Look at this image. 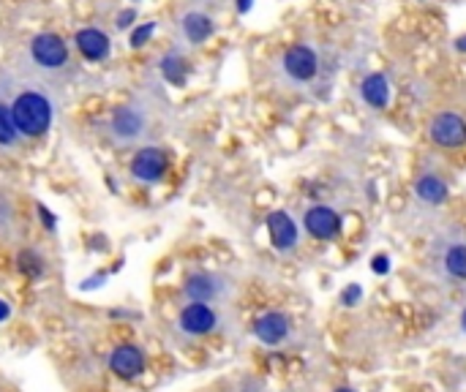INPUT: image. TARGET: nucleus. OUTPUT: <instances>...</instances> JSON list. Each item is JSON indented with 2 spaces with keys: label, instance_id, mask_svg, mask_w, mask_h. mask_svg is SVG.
Listing matches in <instances>:
<instances>
[{
  "label": "nucleus",
  "instance_id": "f257e3e1",
  "mask_svg": "<svg viewBox=\"0 0 466 392\" xmlns=\"http://www.w3.org/2000/svg\"><path fill=\"white\" fill-rule=\"evenodd\" d=\"M14 126L22 139H41L55 120V98L46 85H19L8 98Z\"/></svg>",
  "mask_w": 466,
  "mask_h": 392
},
{
  "label": "nucleus",
  "instance_id": "f03ea898",
  "mask_svg": "<svg viewBox=\"0 0 466 392\" xmlns=\"http://www.w3.org/2000/svg\"><path fill=\"white\" fill-rule=\"evenodd\" d=\"M147 109H153V106L142 104V101H128V104L115 106V112L106 120L109 142L117 147H131V145H139L142 139H147V134H150V112Z\"/></svg>",
  "mask_w": 466,
  "mask_h": 392
},
{
  "label": "nucleus",
  "instance_id": "7ed1b4c3",
  "mask_svg": "<svg viewBox=\"0 0 466 392\" xmlns=\"http://www.w3.org/2000/svg\"><path fill=\"white\" fill-rule=\"evenodd\" d=\"M431 270L445 284H464L466 281V235L464 232H445L434 237L431 248Z\"/></svg>",
  "mask_w": 466,
  "mask_h": 392
},
{
  "label": "nucleus",
  "instance_id": "20e7f679",
  "mask_svg": "<svg viewBox=\"0 0 466 392\" xmlns=\"http://www.w3.org/2000/svg\"><path fill=\"white\" fill-rule=\"evenodd\" d=\"M27 63L38 74H60L63 68L71 65V46L66 44L63 35L52 30L35 33L27 41Z\"/></svg>",
  "mask_w": 466,
  "mask_h": 392
},
{
  "label": "nucleus",
  "instance_id": "39448f33",
  "mask_svg": "<svg viewBox=\"0 0 466 392\" xmlns=\"http://www.w3.org/2000/svg\"><path fill=\"white\" fill-rule=\"evenodd\" d=\"M322 68V57L317 52V46L300 41L284 49L281 60H279V71L289 85H311L319 76Z\"/></svg>",
  "mask_w": 466,
  "mask_h": 392
},
{
  "label": "nucleus",
  "instance_id": "423d86ee",
  "mask_svg": "<svg viewBox=\"0 0 466 392\" xmlns=\"http://www.w3.org/2000/svg\"><path fill=\"white\" fill-rule=\"evenodd\" d=\"M169 172V153L158 145H145L134 153L131 164H128V175L131 180H137L139 186H153L161 183L164 175Z\"/></svg>",
  "mask_w": 466,
  "mask_h": 392
},
{
  "label": "nucleus",
  "instance_id": "0eeeda50",
  "mask_svg": "<svg viewBox=\"0 0 466 392\" xmlns=\"http://www.w3.org/2000/svg\"><path fill=\"white\" fill-rule=\"evenodd\" d=\"M218 25L213 19V14L202 5H186L177 14V33L183 38V44L188 46H202L216 35Z\"/></svg>",
  "mask_w": 466,
  "mask_h": 392
},
{
  "label": "nucleus",
  "instance_id": "6e6552de",
  "mask_svg": "<svg viewBox=\"0 0 466 392\" xmlns=\"http://www.w3.org/2000/svg\"><path fill=\"white\" fill-rule=\"evenodd\" d=\"M221 325V314L208 303H186L177 314V333L183 338H205Z\"/></svg>",
  "mask_w": 466,
  "mask_h": 392
},
{
  "label": "nucleus",
  "instance_id": "1a4fd4ad",
  "mask_svg": "<svg viewBox=\"0 0 466 392\" xmlns=\"http://www.w3.org/2000/svg\"><path fill=\"white\" fill-rule=\"evenodd\" d=\"M229 295V281L218 273H194L183 284V297L186 303H221Z\"/></svg>",
  "mask_w": 466,
  "mask_h": 392
},
{
  "label": "nucleus",
  "instance_id": "9d476101",
  "mask_svg": "<svg viewBox=\"0 0 466 392\" xmlns=\"http://www.w3.org/2000/svg\"><path fill=\"white\" fill-rule=\"evenodd\" d=\"M429 139L442 150H459L466 145V120L459 112H437L429 123Z\"/></svg>",
  "mask_w": 466,
  "mask_h": 392
},
{
  "label": "nucleus",
  "instance_id": "9b49d317",
  "mask_svg": "<svg viewBox=\"0 0 466 392\" xmlns=\"http://www.w3.org/2000/svg\"><path fill=\"white\" fill-rule=\"evenodd\" d=\"M268 226V237H270V246L281 254H289L300 246V226L298 221L287 213V210H273L265 221Z\"/></svg>",
  "mask_w": 466,
  "mask_h": 392
},
{
  "label": "nucleus",
  "instance_id": "f8f14e48",
  "mask_svg": "<svg viewBox=\"0 0 466 392\" xmlns=\"http://www.w3.org/2000/svg\"><path fill=\"white\" fill-rule=\"evenodd\" d=\"M145 368H147V360H145V352H142L137 344H120V347H115L112 355H109V371H112L117 379L131 382V379L142 377Z\"/></svg>",
  "mask_w": 466,
  "mask_h": 392
},
{
  "label": "nucleus",
  "instance_id": "ddd939ff",
  "mask_svg": "<svg viewBox=\"0 0 466 392\" xmlns=\"http://www.w3.org/2000/svg\"><path fill=\"white\" fill-rule=\"evenodd\" d=\"M74 46L87 63H101V60H106L112 55V38L96 25L79 27L74 33Z\"/></svg>",
  "mask_w": 466,
  "mask_h": 392
},
{
  "label": "nucleus",
  "instance_id": "4468645a",
  "mask_svg": "<svg viewBox=\"0 0 466 392\" xmlns=\"http://www.w3.org/2000/svg\"><path fill=\"white\" fill-rule=\"evenodd\" d=\"M303 226L314 240H333L341 232V216L328 205H314L306 210Z\"/></svg>",
  "mask_w": 466,
  "mask_h": 392
},
{
  "label": "nucleus",
  "instance_id": "2eb2a0df",
  "mask_svg": "<svg viewBox=\"0 0 466 392\" xmlns=\"http://www.w3.org/2000/svg\"><path fill=\"white\" fill-rule=\"evenodd\" d=\"M158 74L167 85L172 87H186L188 76H191V63L186 57V49L183 46H169L167 52H161L158 57Z\"/></svg>",
  "mask_w": 466,
  "mask_h": 392
},
{
  "label": "nucleus",
  "instance_id": "dca6fc26",
  "mask_svg": "<svg viewBox=\"0 0 466 392\" xmlns=\"http://www.w3.org/2000/svg\"><path fill=\"white\" fill-rule=\"evenodd\" d=\"M292 333V322L287 314L281 311H268L254 322V336L265 344V347H279L289 338Z\"/></svg>",
  "mask_w": 466,
  "mask_h": 392
},
{
  "label": "nucleus",
  "instance_id": "f3484780",
  "mask_svg": "<svg viewBox=\"0 0 466 392\" xmlns=\"http://www.w3.org/2000/svg\"><path fill=\"white\" fill-rule=\"evenodd\" d=\"M360 98L371 109H388L390 106V98H393V87H390L388 74H382V71L366 74L363 82H360Z\"/></svg>",
  "mask_w": 466,
  "mask_h": 392
},
{
  "label": "nucleus",
  "instance_id": "a211bd4d",
  "mask_svg": "<svg viewBox=\"0 0 466 392\" xmlns=\"http://www.w3.org/2000/svg\"><path fill=\"white\" fill-rule=\"evenodd\" d=\"M415 196H418L423 205L437 207V205H442V202L451 196V186H448L440 175L426 172V175H420L418 183H415Z\"/></svg>",
  "mask_w": 466,
  "mask_h": 392
},
{
  "label": "nucleus",
  "instance_id": "6ab92c4d",
  "mask_svg": "<svg viewBox=\"0 0 466 392\" xmlns=\"http://www.w3.org/2000/svg\"><path fill=\"white\" fill-rule=\"evenodd\" d=\"M19 142H22V136H19L16 126H14L11 106H8V101L0 95V150H14Z\"/></svg>",
  "mask_w": 466,
  "mask_h": 392
},
{
  "label": "nucleus",
  "instance_id": "aec40b11",
  "mask_svg": "<svg viewBox=\"0 0 466 392\" xmlns=\"http://www.w3.org/2000/svg\"><path fill=\"white\" fill-rule=\"evenodd\" d=\"M16 267H19V273H22V276H27V278H41V276H44V270H46V265H44L41 254H38V251H33V248L19 251V256H16Z\"/></svg>",
  "mask_w": 466,
  "mask_h": 392
},
{
  "label": "nucleus",
  "instance_id": "412c9836",
  "mask_svg": "<svg viewBox=\"0 0 466 392\" xmlns=\"http://www.w3.org/2000/svg\"><path fill=\"white\" fill-rule=\"evenodd\" d=\"M156 30H158V22H156V19H147V22L134 25V27L128 30V46H131V49H142V46H147V44L153 41Z\"/></svg>",
  "mask_w": 466,
  "mask_h": 392
},
{
  "label": "nucleus",
  "instance_id": "4be33fe9",
  "mask_svg": "<svg viewBox=\"0 0 466 392\" xmlns=\"http://www.w3.org/2000/svg\"><path fill=\"white\" fill-rule=\"evenodd\" d=\"M134 22H137V8H134V5H126V8L117 11V16H115V27H117V30H131Z\"/></svg>",
  "mask_w": 466,
  "mask_h": 392
},
{
  "label": "nucleus",
  "instance_id": "5701e85b",
  "mask_svg": "<svg viewBox=\"0 0 466 392\" xmlns=\"http://www.w3.org/2000/svg\"><path fill=\"white\" fill-rule=\"evenodd\" d=\"M360 297H363V289H360V284H350V286L341 292V303H344L347 308L358 306V303H360Z\"/></svg>",
  "mask_w": 466,
  "mask_h": 392
},
{
  "label": "nucleus",
  "instance_id": "b1692460",
  "mask_svg": "<svg viewBox=\"0 0 466 392\" xmlns=\"http://www.w3.org/2000/svg\"><path fill=\"white\" fill-rule=\"evenodd\" d=\"M35 213H38V221L49 229V232H55L57 229V218H55V213L49 210V207H44L41 202L35 205Z\"/></svg>",
  "mask_w": 466,
  "mask_h": 392
},
{
  "label": "nucleus",
  "instance_id": "393cba45",
  "mask_svg": "<svg viewBox=\"0 0 466 392\" xmlns=\"http://www.w3.org/2000/svg\"><path fill=\"white\" fill-rule=\"evenodd\" d=\"M11 224H14V210H11L8 199L0 196V232L5 235V226H11Z\"/></svg>",
  "mask_w": 466,
  "mask_h": 392
},
{
  "label": "nucleus",
  "instance_id": "a878e982",
  "mask_svg": "<svg viewBox=\"0 0 466 392\" xmlns=\"http://www.w3.org/2000/svg\"><path fill=\"white\" fill-rule=\"evenodd\" d=\"M371 270H374L377 276H388V273H390V256H374Z\"/></svg>",
  "mask_w": 466,
  "mask_h": 392
},
{
  "label": "nucleus",
  "instance_id": "bb28decb",
  "mask_svg": "<svg viewBox=\"0 0 466 392\" xmlns=\"http://www.w3.org/2000/svg\"><path fill=\"white\" fill-rule=\"evenodd\" d=\"M104 281H106V273H98V276H93V278H85V281H82V289H85V292H87V289H101Z\"/></svg>",
  "mask_w": 466,
  "mask_h": 392
},
{
  "label": "nucleus",
  "instance_id": "cd10ccee",
  "mask_svg": "<svg viewBox=\"0 0 466 392\" xmlns=\"http://www.w3.org/2000/svg\"><path fill=\"white\" fill-rule=\"evenodd\" d=\"M254 8V0H235V11L243 16V14H248Z\"/></svg>",
  "mask_w": 466,
  "mask_h": 392
},
{
  "label": "nucleus",
  "instance_id": "c85d7f7f",
  "mask_svg": "<svg viewBox=\"0 0 466 392\" xmlns=\"http://www.w3.org/2000/svg\"><path fill=\"white\" fill-rule=\"evenodd\" d=\"M8 317H11V306L5 300H0V325L8 322Z\"/></svg>",
  "mask_w": 466,
  "mask_h": 392
},
{
  "label": "nucleus",
  "instance_id": "c756f323",
  "mask_svg": "<svg viewBox=\"0 0 466 392\" xmlns=\"http://www.w3.org/2000/svg\"><path fill=\"white\" fill-rule=\"evenodd\" d=\"M456 49H459V52H466V35L456 38Z\"/></svg>",
  "mask_w": 466,
  "mask_h": 392
},
{
  "label": "nucleus",
  "instance_id": "7c9ffc66",
  "mask_svg": "<svg viewBox=\"0 0 466 392\" xmlns=\"http://www.w3.org/2000/svg\"><path fill=\"white\" fill-rule=\"evenodd\" d=\"M336 392H355V390H352V387H339Z\"/></svg>",
  "mask_w": 466,
  "mask_h": 392
},
{
  "label": "nucleus",
  "instance_id": "2f4dec72",
  "mask_svg": "<svg viewBox=\"0 0 466 392\" xmlns=\"http://www.w3.org/2000/svg\"><path fill=\"white\" fill-rule=\"evenodd\" d=\"M461 327H464V333H466V311H464V317H461Z\"/></svg>",
  "mask_w": 466,
  "mask_h": 392
},
{
  "label": "nucleus",
  "instance_id": "473e14b6",
  "mask_svg": "<svg viewBox=\"0 0 466 392\" xmlns=\"http://www.w3.org/2000/svg\"><path fill=\"white\" fill-rule=\"evenodd\" d=\"M131 3H139V0H131Z\"/></svg>",
  "mask_w": 466,
  "mask_h": 392
}]
</instances>
